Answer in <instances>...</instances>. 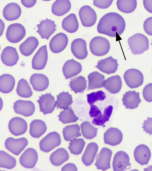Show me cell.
Returning <instances> with one entry per match:
<instances>
[{"instance_id":"obj_1","label":"cell","mask_w":152,"mask_h":171,"mask_svg":"<svg viewBox=\"0 0 152 171\" xmlns=\"http://www.w3.org/2000/svg\"><path fill=\"white\" fill-rule=\"evenodd\" d=\"M125 26V20L121 15L116 12H111L101 18L97 28L99 33L115 37L116 33L120 35L123 33Z\"/></svg>"},{"instance_id":"obj_2","label":"cell","mask_w":152,"mask_h":171,"mask_svg":"<svg viewBox=\"0 0 152 171\" xmlns=\"http://www.w3.org/2000/svg\"><path fill=\"white\" fill-rule=\"evenodd\" d=\"M128 43L132 53L134 55L142 53L149 48V41L144 35L136 33L130 37Z\"/></svg>"},{"instance_id":"obj_3","label":"cell","mask_w":152,"mask_h":171,"mask_svg":"<svg viewBox=\"0 0 152 171\" xmlns=\"http://www.w3.org/2000/svg\"><path fill=\"white\" fill-rule=\"evenodd\" d=\"M90 50L94 55L102 56L106 54L110 48V44L106 38L97 36L94 37L89 44Z\"/></svg>"},{"instance_id":"obj_4","label":"cell","mask_w":152,"mask_h":171,"mask_svg":"<svg viewBox=\"0 0 152 171\" xmlns=\"http://www.w3.org/2000/svg\"><path fill=\"white\" fill-rule=\"evenodd\" d=\"M61 142L60 134L56 132H51L40 141L39 143L40 149L43 152H49L59 146Z\"/></svg>"},{"instance_id":"obj_5","label":"cell","mask_w":152,"mask_h":171,"mask_svg":"<svg viewBox=\"0 0 152 171\" xmlns=\"http://www.w3.org/2000/svg\"><path fill=\"white\" fill-rule=\"evenodd\" d=\"M26 34L24 26L19 23L10 25L8 27L6 34L7 40L10 42L17 43L21 40Z\"/></svg>"},{"instance_id":"obj_6","label":"cell","mask_w":152,"mask_h":171,"mask_svg":"<svg viewBox=\"0 0 152 171\" xmlns=\"http://www.w3.org/2000/svg\"><path fill=\"white\" fill-rule=\"evenodd\" d=\"M124 77L128 86L131 88H137L143 83L144 77L142 73L135 69H131L124 73Z\"/></svg>"},{"instance_id":"obj_7","label":"cell","mask_w":152,"mask_h":171,"mask_svg":"<svg viewBox=\"0 0 152 171\" xmlns=\"http://www.w3.org/2000/svg\"><path fill=\"white\" fill-rule=\"evenodd\" d=\"M79 16L83 26L90 27L96 23L97 15L94 10L88 5H84L80 9Z\"/></svg>"},{"instance_id":"obj_8","label":"cell","mask_w":152,"mask_h":171,"mask_svg":"<svg viewBox=\"0 0 152 171\" xmlns=\"http://www.w3.org/2000/svg\"><path fill=\"white\" fill-rule=\"evenodd\" d=\"M28 141L25 137L15 139L12 137L8 138L5 142L6 148L16 156L20 154L28 144Z\"/></svg>"},{"instance_id":"obj_9","label":"cell","mask_w":152,"mask_h":171,"mask_svg":"<svg viewBox=\"0 0 152 171\" xmlns=\"http://www.w3.org/2000/svg\"><path fill=\"white\" fill-rule=\"evenodd\" d=\"M39 99L37 100L39 104L40 111L44 115L51 113L54 110L57 105V102L54 97L50 93L45 94H41L39 96Z\"/></svg>"},{"instance_id":"obj_10","label":"cell","mask_w":152,"mask_h":171,"mask_svg":"<svg viewBox=\"0 0 152 171\" xmlns=\"http://www.w3.org/2000/svg\"><path fill=\"white\" fill-rule=\"evenodd\" d=\"M38 159V154L36 151L32 148L27 149L22 153L19 159L21 165L27 168H33L35 166Z\"/></svg>"},{"instance_id":"obj_11","label":"cell","mask_w":152,"mask_h":171,"mask_svg":"<svg viewBox=\"0 0 152 171\" xmlns=\"http://www.w3.org/2000/svg\"><path fill=\"white\" fill-rule=\"evenodd\" d=\"M112 154V152L110 149L107 148H102L97 155L94 164L98 169L104 171L110 168V161Z\"/></svg>"},{"instance_id":"obj_12","label":"cell","mask_w":152,"mask_h":171,"mask_svg":"<svg viewBox=\"0 0 152 171\" xmlns=\"http://www.w3.org/2000/svg\"><path fill=\"white\" fill-rule=\"evenodd\" d=\"M68 42L66 35L63 33H59L54 36L49 43L51 51L54 53H58L63 51L66 47Z\"/></svg>"},{"instance_id":"obj_13","label":"cell","mask_w":152,"mask_h":171,"mask_svg":"<svg viewBox=\"0 0 152 171\" xmlns=\"http://www.w3.org/2000/svg\"><path fill=\"white\" fill-rule=\"evenodd\" d=\"M13 107L15 113L27 117L33 115L35 110V105L30 101L17 100Z\"/></svg>"},{"instance_id":"obj_14","label":"cell","mask_w":152,"mask_h":171,"mask_svg":"<svg viewBox=\"0 0 152 171\" xmlns=\"http://www.w3.org/2000/svg\"><path fill=\"white\" fill-rule=\"evenodd\" d=\"M40 23L37 25L38 30L36 31L42 39L48 40L50 37L57 30L55 21L46 18L45 20L39 21Z\"/></svg>"},{"instance_id":"obj_15","label":"cell","mask_w":152,"mask_h":171,"mask_svg":"<svg viewBox=\"0 0 152 171\" xmlns=\"http://www.w3.org/2000/svg\"><path fill=\"white\" fill-rule=\"evenodd\" d=\"M48 59L47 45L41 47L33 57L32 61L33 69L41 70L45 66Z\"/></svg>"},{"instance_id":"obj_16","label":"cell","mask_w":152,"mask_h":171,"mask_svg":"<svg viewBox=\"0 0 152 171\" xmlns=\"http://www.w3.org/2000/svg\"><path fill=\"white\" fill-rule=\"evenodd\" d=\"M26 121L22 118L16 117L9 121L8 128L10 132L13 135L18 136L25 133L27 129Z\"/></svg>"},{"instance_id":"obj_17","label":"cell","mask_w":152,"mask_h":171,"mask_svg":"<svg viewBox=\"0 0 152 171\" xmlns=\"http://www.w3.org/2000/svg\"><path fill=\"white\" fill-rule=\"evenodd\" d=\"M129 158L128 154L123 151H119L115 154L113 162V170L114 171H123L130 167Z\"/></svg>"},{"instance_id":"obj_18","label":"cell","mask_w":152,"mask_h":171,"mask_svg":"<svg viewBox=\"0 0 152 171\" xmlns=\"http://www.w3.org/2000/svg\"><path fill=\"white\" fill-rule=\"evenodd\" d=\"M1 57L3 63L11 66L16 64L19 59L16 48L9 46L6 47L3 50Z\"/></svg>"},{"instance_id":"obj_19","label":"cell","mask_w":152,"mask_h":171,"mask_svg":"<svg viewBox=\"0 0 152 171\" xmlns=\"http://www.w3.org/2000/svg\"><path fill=\"white\" fill-rule=\"evenodd\" d=\"M71 50L74 56L79 59H85L88 55L86 42L81 38L76 39L72 42Z\"/></svg>"},{"instance_id":"obj_20","label":"cell","mask_w":152,"mask_h":171,"mask_svg":"<svg viewBox=\"0 0 152 171\" xmlns=\"http://www.w3.org/2000/svg\"><path fill=\"white\" fill-rule=\"evenodd\" d=\"M118 64L117 60L111 56L98 61L95 67L102 72L110 74L115 73L117 70Z\"/></svg>"},{"instance_id":"obj_21","label":"cell","mask_w":152,"mask_h":171,"mask_svg":"<svg viewBox=\"0 0 152 171\" xmlns=\"http://www.w3.org/2000/svg\"><path fill=\"white\" fill-rule=\"evenodd\" d=\"M123 137L122 133L119 129L110 127L104 134V143L112 146L118 145L122 142Z\"/></svg>"},{"instance_id":"obj_22","label":"cell","mask_w":152,"mask_h":171,"mask_svg":"<svg viewBox=\"0 0 152 171\" xmlns=\"http://www.w3.org/2000/svg\"><path fill=\"white\" fill-rule=\"evenodd\" d=\"M82 70L81 64L73 59L66 61L62 67V71L66 79H68L76 76Z\"/></svg>"},{"instance_id":"obj_23","label":"cell","mask_w":152,"mask_h":171,"mask_svg":"<svg viewBox=\"0 0 152 171\" xmlns=\"http://www.w3.org/2000/svg\"><path fill=\"white\" fill-rule=\"evenodd\" d=\"M134 154L136 161L141 165L147 164L151 157L150 149L144 144L137 146L134 150Z\"/></svg>"},{"instance_id":"obj_24","label":"cell","mask_w":152,"mask_h":171,"mask_svg":"<svg viewBox=\"0 0 152 171\" xmlns=\"http://www.w3.org/2000/svg\"><path fill=\"white\" fill-rule=\"evenodd\" d=\"M30 81L34 89L37 91H43L46 90L49 85L48 77L42 74L34 73L30 77Z\"/></svg>"},{"instance_id":"obj_25","label":"cell","mask_w":152,"mask_h":171,"mask_svg":"<svg viewBox=\"0 0 152 171\" xmlns=\"http://www.w3.org/2000/svg\"><path fill=\"white\" fill-rule=\"evenodd\" d=\"M122 100L126 108L130 109L137 107L141 101L140 97V93L135 91L126 92L123 94Z\"/></svg>"},{"instance_id":"obj_26","label":"cell","mask_w":152,"mask_h":171,"mask_svg":"<svg viewBox=\"0 0 152 171\" xmlns=\"http://www.w3.org/2000/svg\"><path fill=\"white\" fill-rule=\"evenodd\" d=\"M21 13V10L17 4L12 2L6 5L3 11L4 18L8 21H12L18 19Z\"/></svg>"},{"instance_id":"obj_27","label":"cell","mask_w":152,"mask_h":171,"mask_svg":"<svg viewBox=\"0 0 152 171\" xmlns=\"http://www.w3.org/2000/svg\"><path fill=\"white\" fill-rule=\"evenodd\" d=\"M88 77L89 82L87 90L102 88L106 85L104 76L98 72H91Z\"/></svg>"},{"instance_id":"obj_28","label":"cell","mask_w":152,"mask_h":171,"mask_svg":"<svg viewBox=\"0 0 152 171\" xmlns=\"http://www.w3.org/2000/svg\"><path fill=\"white\" fill-rule=\"evenodd\" d=\"M38 39L35 37H28L19 46V50L23 55L28 56L31 55L39 45Z\"/></svg>"},{"instance_id":"obj_29","label":"cell","mask_w":152,"mask_h":171,"mask_svg":"<svg viewBox=\"0 0 152 171\" xmlns=\"http://www.w3.org/2000/svg\"><path fill=\"white\" fill-rule=\"evenodd\" d=\"M98 149V146L96 143L91 142L88 144L82 158L84 164L88 166L93 163Z\"/></svg>"},{"instance_id":"obj_30","label":"cell","mask_w":152,"mask_h":171,"mask_svg":"<svg viewBox=\"0 0 152 171\" xmlns=\"http://www.w3.org/2000/svg\"><path fill=\"white\" fill-rule=\"evenodd\" d=\"M71 8V3L69 0H57L52 4V13L55 15L61 16L68 12Z\"/></svg>"},{"instance_id":"obj_31","label":"cell","mask_w":152,"mask_h":171,"mask_svg":"<svg viewBox=\"0 0 152 171\" xmlns=\"http://www.w3.org/2000/svg\"><path fill=\"white\" fill-rule=\"evenodd\" d=\"M47 128L44 121L34 119L30 124L29 133L33 137L39 138L46 132Z\"/></svg>"},{"instance_id":"obj_32","label":"cell","mask_w":152,"mask_h":171,"mask_svg":"<svg viewBox=\"0 0 152 171\" xmlns=\"http://www.w3.org/2000/svg\"><path fill=\"white\" fill-rule=\"evenodd\" d=\"M69 158L67 151L64 148H60L51 153L50 160L53 165L58 166L68 160Z\"/></svg>"},{"instance_id":"obj_33","label":"cell","mask_w":152,"mask_h":171,"mask_svg":"<svg viewBox=\"0 0 152 171\" xmlns=\"http://www.w3.org/2000/svg\"><path fill=\"white\" fill-rule=\"evenodd\" d=\"M62 26L69 33H72L76 32L79 28V23L76 15L71 13L65 18L62 20Z\"/></svg>"},{"instance_id":"obj_34","label":"cell","mask_w":152,"mask_h":171,"mask_svg":"<svg viewBox=\"0 0 152 171\" xmlns=\"http://www.w3.org/2000/svg\"><path fill=\"white\" fill-rule=\"evenodd\" d=\"M15 84V79L12 76L3 74L0 77V91L5 94L10 93L13 90Z\"/></svg>"},{"instance_id":"obj_35","label":"cell","mask_w":152,"mask_h":171,"mask_svg":"<svg viewBox=\"0 0 152 171\" xmlns=\"http://www.w3.org/2000/svg\"><path fill=\"white\" fill-rule=\"evenodd\" d=\"M122 86V82L121 77L116 75L112 76L106 80L104 88L112 94H115L119 92Z\"/></svg>"},{"instance_id":"obj_36","label":"cell","mask_w":152,"mask_h":171,"mask_svg":"<svg viewBox=\"0 0 152 171\" xmlns=\"http://www.w3.org/2000/svg\"><path fill=\"white\" fill-rule=\"evenodd\" d=\"M80 128L77 124L69 125L63 128L62 132L64 140L71 142L76 139L81 134L80 132Z\"/></svg>"},{"instance_id":"obj_37","label":"cell","mask_w":152,"mask_h":171,"mask_svg":"<svg viewBox=\"0 0 152 171\" xmlns=\"http://www.w3.org/2000/svg\"><path fill=\"white\" fill-rule=\"evenodd\" d=\"M68 85L76 94L78 93H83L87 88V82L85 78L82 76H79L70 79Z\"/></svg>"},{"instance_id":"obj_38","label":"cell","mask_w":152,"mask_h":171,"mask_svg":"<svg viewBox=\"0 0 152 171\" xmlns=\"http://www.w3.org/2000/svg\"><path fill=\"white\" fill-rule=\"evenodd\" d=\"M16 92L20 96L23 98H29L33 94V92L27 80L23 78L20 80L18 82Z\"/></svg>"},{"instance_id":"obj_39","label":"cell","mask_w":152,"mask_h":171,"mask_svg":"<svg viewBox=\"0 0 152 171\" xmlns=\"http://www.w3.org/2000/svg\"><path fill=\"white\" fill-rule=\"evenodd\" d=\"M15 159L3 151H0V167L11 169L16 166Z\"/></svg>"},{"instance_id":"obj_40","label":"cell","mask_w":152,"mask_h":171,"mask_svg":"<svg viewBox=\"0 0 152 171\" xmlns=\"http://www.w3.org/2000/svg\"><path fill=\"white\" fill-rule=\"evenodd\" d=\"M58 116L59 118V120L63 124L74 123L78 119V118L75 114L71 106L64 109Z\"/></svg>"},{"instance_id":"obj_41","label":"cell","mask_w":152,"mask_h":171,"mask_svg":"<svg viewBox=\"0 0 152 171\" xmlns=\"http://www.w3.org/2000/svg\"><path fill=\"white\" fill-rule=\"evenodd\" d=\"M56 101L57 109H64L69 107L73 103L72 95L68 91H63L57 95Z\"/></svg>"},{"instance_id":"obj_42","label":"cell","mask_w":152,"mask_h":171,"mask_svg":"<svg viewBox=\"0 0 152 171\" xmlns=\"http://www.w3.org/2000/svg\"><path fill=\"white\" fill-rule=\"evenodd\" d=\"M116 4L118 9L126 13L133 12L136 8L137 1L136 0H118Z\"/></svg>"},{"instance_id":"obj_43","label":"cell","mask_w":152,"mask_h":171,"mask_svg":"<svg viewBox=\"0 0 152 171\" xmlns=\"http://www.w3.org/2000/svg\"><path fill=\"white\" fill-rule=\"evenodd\" d=\"M81 132L83 137L88 139H91L97 135L98 129L91 125L87 121H85L80 125Z\"/></svg>"},{"instance_id":"obj_44","label":"cell","mask_w":152,"mask_h":171,"mask_svg":"<svg viewBox=\"0 0 152 171\" xmlns=\"http://www.w3.org/2000/svg\"><path fill=\"white\" fill-rule=\"evenodd\" d=\"M85 144L83 139H78L71 142L68 148L71 153L77 155L81 153Z\"/></svg>"},{"instance_id":"obj_45","label":"cell","mask_w":152,"mask_h":171,"mask_svg":"<svg viewBox=\"0 0 152 171\" xmlns=\"http://www.w3.org/2000/svg\"><path fill=\"white\" fill-rule=\"evenodd\" d=\"M113 109V107L109 105L104 110L103 115L98 118H94L92 123L94 125L98 126H102L105 122L109 120L112 114Z\"/></svg>"},{"instance_id":"obj_46","label":"cell","mask_w":152,"mask_h":171,"mask_svg":"<svg viewBox=\"0 0 152 171\" xmlns=\"http://www.w3.org/2000/svg\"><path fill=\"white\" fill-rule=\"evenodd\" d=\"M87 102L90 105L94 104L98 101H103L106 97L105 93L102 91L93 92L87 95Z\"/></svg>"},{"instance_id":"obj_47","label":"cell","mask_w":152,"mask_h":171,"mask_svg":"<svg viewBox=\"0 0 152 171\" xmlns=\"http://www.w3.org/2000/svg\"><path fill=\"white\" fill-rule=\"evenodd\" d=\"M142 95L147 102H152V83L148 84L145 86L142 91Z\"/></svg>"},{"instance_id":"obj_48","label":"cell","mask_w":152,"mask_h":171,"mask_svg":"<svg viewBox=\"0 0 152 171\" xmlns=\"http://www.w3.org/2000/svg\"><path fill=\"white\" fill-rule=\"evenodd\" d=\"M113 0H94L93 4L100 9H106L112 4Z\"/></svg>"},{"instance_id":"obj_49","label":"cell","mask_w":152,"mask_h":171,"mask_svg":"<svg viewBox=\"0 0 152 171\" xmlns=\"http://www.w3.org/2000/svg\"><path fill=\"white\" fill-rule=\"evenodd\" d=\"M142 124L143 126L142 128L143 129V131L146 133H148L150 135L152 134V118L147 117V120L144 121Z\"/></svg>"},{"instance_id":"obj_50","label":"cell","mask_w":152,"mask_h":171,"mask_svg":"<svg viewBox=\"0 0 152 171\" xmlns=\"http://www.w3.org/2000/svg\"><path fill=\"white\" fill-rule=\"evenodd\" d=\"M90 105L91 108L89 112V114L91 117L98 118L102 115V112L97 106L94 104Z\"/></svg>"},{"instance_id":"obj_51","label":"cell","mask_w":152,"mask_h":171,"mask_svg":"<svg viewBox=\"0 0 152 171\" xmlns=\"http://www.w3.org/2000/svg\"><path fill=\"white\" fill-rule=\"evenodd\" d=\"M143 28L147 34L152 36V17L148 18L145 20L144 23Z\"/></svg>"},{"instance_id":"obj_52","label":"cell","mask_w":152,"mask_h":171,"mask_svg":"<svg viewBox=\"0 0 152 171\" xmlns=\"http://www.w3.org/2000/svg\"><path fill=\"white\" fill-rule=\"evenodd\" d=\"M77 170L76 165L73 163H69L63 166L61 168V171H74Z\"/></svg>"},{"instance_id":"obj_53","label":"cell","mask_w":152,"mask_h":171,"mask_svg":"<svg viewBox=\"0 0 152 171\" xmlns=\"http://www.w3.org/2000/svg\"><path fill=\"white\" fill-rule=\"evenodd\" d=\"M21 1L22 4L27 8L33 7L37 2L36 0H21Z\"/></svg>"},{"instance_id":"obj_54","label":"cell","mask_w":152,"mask_h":171,"mask_svg":"<svg viewBox=\"0 0 152 171\" xmlns=\"http://www.w3.org/2000/svg\"><path fill=\"white\" fill-rule=\"evenodd\" d=\"M145 8L149 12L152 13V0H143Z\"/></svg>"},{"instance_id":"obj_55","label":"cell","mask_w":152,"mask_h":171,"mask_svg":"<svg viewBox=\"0 0 152 171\" xmlns=\"http://www.w3.org/2000/svg\"><path fill=\"white\" fill-rule=\"evenodd\" d=\"M144 171H152V165L149 166L148 167L144 168Z\"/></svg>"},{"instance_id":"obj_56","label":"cell","mask_w":152,"mask_h":171,"mask_svg":"<svg viewBox=\"0 0 152 171\" xmlns=\"http://www.w3.org/2000/svg\"><path fill=\"white\" fill-rule=\"evenodd\" d=\"M151 45H152V43H151Z\"/></svg>"},{"instance_id":"obj_57","label":"cell","mask_w":152,"mask_h":171,"mask_svg":"<svg viewBox=\"0 0 152 171\" xmlns=\"http://www.w3.org/2000/svg\"></svg>"}]
</instances>
